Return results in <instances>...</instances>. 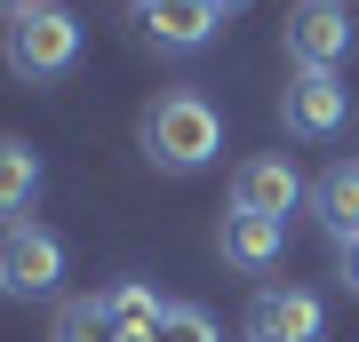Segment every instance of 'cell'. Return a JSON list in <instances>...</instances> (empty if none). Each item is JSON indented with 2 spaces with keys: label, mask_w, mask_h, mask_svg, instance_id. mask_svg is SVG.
<instances>
[{
  "label": "cell",
  "mask_w": 359,
  "mask_h": 342,
  "mask_svg": "<svg viewBox=\"0 0 359 342\" xmlns=\"http://www.w3.org/2000/svg\"><path fill=\"white\" fill-rule=\"evenodd\" d=\"M136 143H144L152 167H168V176H200V167L224 152V112H216L200 88H168V96L144 104Z\"/></svg>",
  "instance_id": "6da1fadb"
},
{
  "label": "cell",
  "mask_w": 359,
  "mask_h": 342,
  "mask_svg": "<svg viewBox=\"0 0 359 342\" xmlns=\"http://www.w3.org/2000/svg\"><path fill=\"white\" fill-rule=\"evenodd\" d=\"M0 56H8L16 80H56L80 64V16L56 8V0H40V8H25L16 24H0Z\"/></svg>",
  "instance_id": "7a4b0ae2"
},
{
  "label": "cell",
  "mask_w": 359,
  "mask_h": 342,
  "mask_svg": "<svg viewBox=\"0 0 359 342\" xmlns=\"http://www.w3.org/2000/svg\"><path fill=\"white\" fill-rule=\"evenodd\" d=\"M280 40H287L295 72H335V64L351 56V8H344V0H295Z\"/></svg>",
  "instance_id": "3957f363"
},
{
  "label": "cell",
  "mask_w": 359,
  "mask_h": 342,
  "mask_svg": "<svg viewBox=\"0 0 359 342\" xmlns=\"http://www.w3.org/2000/svg\"><path fill=\"white\" fill-rule=\"evenodd\" d=\"M280 120H287V136L327 143V136H344V127H351V88H344L335 72H287Z\"/></svg>",
  "instance_id": "277c9868"
},
{
  "label": "cell",
  "mask_w": 359,
  "mask_h": 342,
  "mask_svg": "<svg viewBox=\"0 0 359 342\" xmlns=\"http://www.w3.org/2000/svg\"><path fill=\"white\" fill-rule=\"evenodd\" d=\"M304 199H311V183L295 176L287 152H264V159H240V167H231V207H240V215H271V223H287Z\"/></svg>",
  "instance_id": "5b68a950"
},
{
  "label": "cell",
  "mask_w": 359,
  "mask_h": 342,
  "mask_svg": "<svg viewBox=\"0 0 359 342\" xmlns=\"http://www.w3.org/2000/svg\"><path fill=\"white\" fill-rule=\"evenodd\" d=\"M65 279V247H56V231L40 223H8V239H0V294H56Z\"/></svg>",
  "instance_id": "8992f818"
},
{
  "label": "cell",
  "mask_w": 359,
  "mask_h": 342,
  "mask_svg": "<svg viewBox=\"0 0 359 342\" xmlns=\"http://www.w3.org/2000/svg\"><path fill=\"white\" fill-rule=\"evenodd\" d=\"M320 327L327 311L304 287H256V303H248V342H320Z\"/></svg>",
  "instance_id": "52a82bcc"
},
{
  "label": "cell",
  "mask_w": 359,
  "mask_h": 342,
  "mask_svg": "<svg viewBox=\"0 0 359 342\" xmlns=\"http://www.w3.org/2000/svg\"><path fill=\"white\" fill-rule=\"evenodd\" d=\"M216 247H224L231 271H271V263L287 255V223H271V215H240V207H231L224 231H216Z\"/></svg>",
  "instance_id": "ba28073f"
},
{
  "label": "cell",
  "mask_w": 359,
  "mask_h": 342,
  "mask_svg": "<svg viewBox=\"0 0 359 342\" xmlns=\"http://www.w3.org/2000/svg\"><path fill=\"white\" fill-rule=\"evenodd\" d=\"M144 32H152L160 48L192 56V48H208V40L224 32V8H216V0H160V8L144 16Z\"/></svg>",
  "instance_id": "9c48e42d"
},
{
  "label": "cell",
  "mask_w": 359,
  "mask_h": 342,
  "mask_svg": "<svg viewBox=\"0 0 359 342\" xmlns=\"http://www.w3.org/2000/svg\"><path fill=\"white\" fill-rule=\"evenodd\" d=\"M311 215L327 223V239L344 247V239H359V159H335L320 183H311Z\"/></svg>",
  "instance_id": "30bf717a"
},
{
  "label": "cell",
  "mask_w": 359,
  "mask_h": 342,
  "mask_svg": "<svg viewBox=\"0 0 359 342\" xmlns=\"http://www.w3.org/2000/svg\"><path fill=\"white\" fill-rule=\"evenodd\" d=\"M32 199H40V159H32V143L0 136V223H25Z\"/></svg>",
  "instance_id": "8fae6325"
},
{
  "label": "cell",
  "mask_w": 359,
  "mask_h": 342,
  "mask_svg": "<svg viewBox=\"0 0 359 342\" xmlns=\"http://www.w3.org/2000/svg\"><path fill=\"white\" fill-rule=\"evenodd\" d=\"M104 303H112V342H152L160 318H168V303H160L152 287H112Z\"/></svg>",
  "instance_id": "7c38bea8"
},
{
  "label": "cell",
  "mask_w": 359,
  "mask_h": 342,
  "mask_svg": "<svg viewBox=\"0 0 359 342\" xmlns=\"http://www.w3.org/2000/svg\"><path fill=\"white\" fill-rule=\"evenodd\" d=\"M56 342H112V303L104 294H72L56 311Z\"/></svg>",
  "instance_id": "4fadbf2b"
},
{
  "label": "cell",
  "mask_w": 359,
  "mask_h": 342,
  "mask_svg": "<svg viewBox=\"0 0 359 342\" xmlns=\"http://www.w3.org/2000/svg\"><path fill=\"white\" fill-rule=\"evenodd\" d=\"M152 342H224V334H216V318H208L200 303H168V318H160Z\"/></svg>",
  "instance_id": "5bb4252c"
},
{
  "label": "cell",
  "mask_w": 359,
  "mask_h": 342,
  "mask_svg": "<svg viewBox=\"0 0 359 342\" xmlns=\"http://www.w3.org/2000/svg\"><path fill=\"white\" fill-rule=\"evenodd\" d=\"M335 279L359 294V239H344V247H335Z\"/></svg>",
  "instance_id": "9a60e30c"
},
{
  "label": "cell",
  "mask_w": 359,
  "mask_h": 342,
  "mask_svg": "<svg viewBox=\"0 0 359 342\" xmlns=\"http://www.w3.org/2000/svg\"><path fill=\"white\" fill-rule=\"evenodd\" d=\"M25 8H40V0H0V24H16Z\"/></svg>",
  "instance_id": "2e32d148"
},
{
  "label": "cell",
  "mask_w": 359,
  "mask_h": 342,
  "mask_svg": "<svg viewBox=\"0 0 359 342\" xmlns=\"http://www.w3.org/2000/svg\"><path fill=\"white\" fill-rule=\"evenodd\" d=\"M152 8H160V0H136V16H152Z\"/></svg>",
  "instance_id": "e0dca14e"
},
{
  "label": "cell",
  "mask_w": 359,
  "mask_h": 342,
  "mask_svg": "<svg viewBox=\"0 0 359 342\" xmlns=\"http://www.w3.org/2000/svg\"><path fill=\"white\" fill-rule=\"evenodd\" d=\"M216 8H240V0H216Z\"/></svg>",
  "instance_id": "ac0fdd59"
}]
</instances>
